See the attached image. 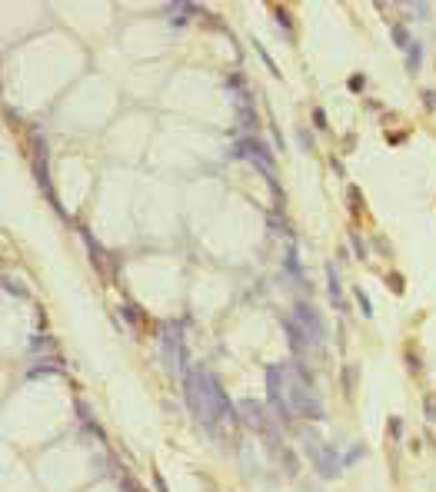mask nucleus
<instances>
[{
	"mask_svg": "<svg viewBox=\"0 0 436 492\" xmlns=\"http://www.w3.org/2000/svg\"><path fill=\"white\" fill-rule=\"evenodd\" d=\"M183 393L190 403L193 416L207 429H217V422H236V406L226 399L220 379L210 369H187L183 372Z\"/></svg>",
	"mask_w": 436,
	"mask_h": 492,
	"instance_id": "obj_1",
	"label": "nucleus"
},
{
	"mask_svg": "<svg viewBox=\"0 0 436 492\" xmlns=\"http://www.w3.org/2000/svg\"><path fill=\"white\" fill-rule=\"evenodd\" d=\"M283 372H287V399H290L293 413L306 416V419H326L323 403H320V396L313 393L306 369H303V366H296V369H287V366H283Z\"/></svg>",
	"mask_w": 436,
	"mask_h": 492,
	"instance_id": "obj_2",
	"label": "nucleus"
},
{
	"mask_svg": "<svg viewBox=\"0 0 436 492\" xmlns=\"http://www.w3.org/2000/svg\"><path fill=\"white\" fill-rule=\"evenodd\" d=\"M267 396H270V406H273L280 422H290L293 416H296L290 399H287V372L280 369V366H270L267 369Z\"/></svg>",
	"mask_w": 436,
	"mask_h": 492,
	"instance_id": "obj_3",
	"label": "nucleus"
},
{
	"mask_svg": "<svg viewBox=\"0 0 436 492\" xmlns=\"http://www.w3.org/2000/svg\"><path fill=\"white\" fill-rule=\"evenodd\" d=\"M293 319H296V326L303 329V336L310 339V346H323L326 326H323L320 313H316L310 303H296V306H293Z\"/></svg>",
	"mask_w": 436,
	"mask_h": 492,
	"instance_id": "obj_4",
	"label": "nucleus"
},
{
	"mask_svg": "<svg viewBox=\"0 0 436 492\" xmlns=\"http://www.w3.org/2000/svg\"><path fill=\"white\" fill-rule=\"evenodd\" d=\"M233 156H243L250 163H257L260 170L267 173V180H273V156H270V150L260 140H240L233 146Z\"/></svg>",
	"mask_w": 436,
	"mask_h": 492,
	"instance_id": "obj_5",
	"label": "nucleus"
},
{
	"mask_svg": "<svg viewBox=\"0 0 436 492\" xmlns=\"http://www.w3.org/2000/svg\"><path fill=\"white\" fill-rule=\"evenodd\" d=\"M163 352H167L170 366H177L180 372H187V366H183V339H180V329L173 326V323L163 326Z\"/></svg>",
	"mask_w": 436,
	"mask_h": 492,
	"instance_id": "obj_6",
	"label": "nucleus"
},
{
	"mask_svg": "<svg viewBox=\"0 0 436 492\" xmlns=\"http://www.w3.org/2000/svg\"><path fill=\"white\" fill-rule=\"evenodd\" d=\"M236 413L250 429H267V409L257 403V399H240L236 403Z\"/></svg>",
	"mask_w": 436,
	"mask_h": 492,
	"instance_id": "obj_7",
	"label": "nucleus"
},
{
	"mask_svg": "<svg viewBox=\"0 0 436 492\" xmlns=\"http://www.w3.org/2000/svg\"><path fill=\"white\" fill-rule=\"evenodd\" d=\"M316 469H320V476L323 479H333L336 472H340V466H343V459H340V452H336V446H323L320 452H316Z\"/></svg>",
	"mask_w": 436,
	"mask_h": 492,
	"instance_id": "obj_8",
	"label": "nucleus"
},
{
	"mask_svg": "<svg viewBox=\"0 0 436 492\" xmlns=\"http://www.w3.org/2000/svg\"><path fill=\"white\" fill-rule=\"evenodd\" d=\"M283 329H287V339H290V350L296 352V356H306V352H310V339L303 336V329L296 326V319L287 316L283 319Z\"/></svg>",
	"mask_w": 436,
	"mask_h": 492,
	"instance_id": "obj_9",
	"label": "nucleus"
},
{
	"mask_svg": "<svg viewBox=\"0 0 436 492\" xmlns=\"http://www.w3.org/2000/svg\"><path fill=\"white\" fill-rule=\"evenodd\" d=\"M326 283H330V303H333L336 309H343V303H340V276H336L333 263H326Z\"/></svg>",
	"mask_w": 436,
	"mask_h": 492,
	"instance_id": "obj_10",
	"label": "nucleus"
},
{
	"mask_svg": "<svg viewBox=\"0 0 436 492\" xmlns=\"http://www.w3.org/2000/svg\"><path fill=\"white\" fill-rule=\"evenodd\" d=\"M420 64H423V44H420V40H413V44H410V50H406V70H410V73H416V70H420Z\"/></svg>",
	"mask_w": 436,
	"mask_h": 492,
	"instance_id": "obj_11",
	"label": "nucleus"
},
{
	"mask_svg": "<svg viewBox=\"0 0 436 492\" xmlns=\"http://www.w3.org/2000/svg\"><path fill=\"white\" fill-rule=\"evenodd\" d=\"M83 236H87V233H83ZM87 243H90V253H93V256H90V260H93V266H97V270L107 276V256H103V250H100L93 240H90V236H87Z\"/></svg>",
	"mask_w": 436,
	"mask_h": 492,
	"instance_id": "obj_12",
	"label": "nucleus"
},
{
	"mask_svg": "<svg viewBox=\"0 0 436 492\" xmlns=\"http://www.w3.org/2000/svg\"><path fill=\"white\" fill-rule=\"evenodd\" d=\"M393 40H396V47H403V50H410V44H413V40H410V33H406V27H403V23H393Z\"/></svg>",
	"mask_w": 436,
	"mask_h": 492,
	"instance_id": "obj_13",
	"label": "nucleus"
},
{
	"mask_svg": "<svg viewBox=\"0 0 436 492\" xmlns=\"http://www.w3.org/2000/svg\"><path fill=\"white\" fill-rule=\"evenodd\" d=\"M353 389H357V366H347L343 369V393L353 396Z\"/></svg>",
	"mask_w": 436,
	"mask_h": 492,
	"instance_id": "obj_14",
	"label": "nucleus"
},
{
	"mask_svg": "<svg viewBox=\"0 0 436 492\" xmlns=\"http://www.w3.org/2000/svg\"><path fill=\"white\" fill-rule=\"evenodd\" d=\"M353 296H357V303H360V313H363V316H373V306H369V296L363 293V289H353Z\"/></svg>",
	"mask_w": 436,
	"mask_h": 492,
	"instance_id": "obj_15",
	"label": "nucleus"
},
{
	"mask_svg": "<svg viewBox=\"0 0 436 492\" xmlns=\"http://www.w3.org/2000/svg\"><path fill=\"white\" fill-rule=\"evenodd\" d=\"M3 289H7V293H17L20 299L27 296V286H20L17 280H13V276H3Z\"/></svg>",
	"mask_w": 436,
	"mask_h": 492,
	"instance_id": "obj_16",
	"label": "nucleus"
},
{
	"mask_svg": "<svg viewBox=\"0 0 436 492\" xmlns=\"http://www.w3.org/2000/svg\"><path fill=\"white\" fill-rule=\"evenodd\" d=\"M350 243H353V250H357V256H360V260H366V256H369V250H366V243L360 240V233H357V230L350 233Z\"/></svg>",
	"mask_w": 436,
	"mask_h": 492,
	"instance_id": "obj_17",
	"label": "nucleus"
},
{
	"mask_svg": "<svg viewBox=\"0 0 436 492\" xmlns=\"http://www.w3.org/2000/svg\"><path fill=\"white\" fill-rule=\"evenodd\" d=\"M347 197H350V207H353V213H360V207H363V193H360V186H350Z\"/></svg>",
	"mask_w": 436,
	"mask_h": 492,
	"instance_id": "obj_18",
	"label": "nucleus"
},
{
	"mask_svg": "<svg viewBox=\"0 0 436 492\" xmlns=\"http://www.w3.org/2000/svg\"><path fill=\"white\" fill-rule=\"evenodd\" d=\"M386 283H390V289H393L396 296H403V289H406V283H403L400 273H390V276H386Z\"/></svg>",
	"mask_w": 436,
	"mask_h": 492,
	"instance_id": "obj_19",
	"label": "nucleus"
},
{
	"mask_svg": "<svg viewBox=\"0 0 436 492\" xmlns=\"http://www.w3.org/2000/svg\"><path fill=\"white\" fill-rule=\"evenodd\" d=\"M423 409H426V419H430V422H436V396H433V393L423 399Z\"/></svg>",
	"mask_w": 436,
	"mask_h": 492,
	"instance_id": "obj_20",
	"label": "nucleus"
},
{
	"mask_svg": "<svg viewBox=\"0 0 436 492\" xmlns=\"http://www.w3.org/2000/svg\"><path fill=\"white\" fill-rule=\"evenodd\" d=\"M273 13H277V23H280V27H287V30H290V10H283V7H277Z\"/></svg>",
	"mask_w": 436,
	"mask_h": 492,
	"instance_id": "obj_21",
	"label": "nucleus"
},
{
	"mask_svg": "<svg viewBox=\"0 0 436 492\" xmlns=\"http://www.w3.org/2000/svg\"><path fill=\"white\" fill-rule=\"evenodd\" d=\"M363 87H366V80L360 77V73H353V77H350V90H353V93H360Z\"/></svg>",
	"mask_w": 436,
	"mask_h": 492,
	"instance_id": "obj_22",
	"label": "nucleus"
},
{
	"mask_svg": "<svg viewBox=\"0 0 436 492\" xmlns=\"http://www.w3.org/2000/svg\"><path fill=\"white\" fill-rule=\"evenodd\" d=\"M313 123H316V127H320V130H326V127H330V123H326V113H323V110H320V107L313 110Z\"/></svg>",
	"mask_w": 436,
	"mask_h": 492,
	"instance_id": "obj_23",
	"label": "nucleus"
},
{
	"mask_svg": "<svg viewBox=\"0 0 436 492\" xmlns=\"http://www.w3.org/2000/svg\"><path fill=\"white\" fill-rule=\"evenodd\" d=\"M360 456H363V446H353V449H350V452H347V459H343V462H347V466H350V462H357Z\"/></svg>",
	"mask_w": 436,
	"mask_h": 492,
	"instance_id": "obj_24",
	"label": "nucleus"
},
{
	"mask_svg": "<svg viewBox=\"0 0 436 492\" xmlns=\"http://www.w3.org/2000/svg\"><path fill=\"white\" fill-rule=\"evenodd\" d=\"M423 103L430 110H436V90H423Z\"/></svg>",
	"mask_w": 436,
	"mask_h": 492,
	"instance_id": "obj_25",
	"label": "nucleus"
},
{
	"mask_svg": "<svg viewBox=\"0 0 436 492\" xmlns=\"http://www.w3.org/2000/svg\"><path fill=\"white\" fill-rule=\"evenodd\" d=\"M34 350H54V339L44 336V339H34Z\"/></svg>",
	"mask_w": 436,
	"mask_h": 492,
	"instance_id": "obj_26",
	"label": "nucleus"
},
{
	"mask_svg": "<svg viewBox=\"0 0 436 492\" xmlns=\"http://www.w3.org/2000/svg\"><path fill=\"white\" fill-rule=\"evenodd\" d=\"M120 309H123V316L130 319V323H137V306L134 303H127V306H120Z\"/></svg>",
	"mask_w": 436,
	"mask_h": 492,
	"instance_id": "obj_27",
	"label": "nucleus"
},
{
	"mask_svg": "<svg viewBox=\"0 0 436 492\" xmlns=\"http://www.w3.org/2000/svg\"><path fill=\"white\" fill-rule=\"evenodd\" d=\"M406 366L413 372H420V356H413V352H406Z\"/></svg>",
	"mask_w": 436,
	"mask_h": 492,
	"instance_id": "obj_28",
	"label": "nucleus"
},
{
	"mask_svg": "<svg viewBox=\"0 0 436 492\" xmlns=\"http://www.w3.org/2000/svg\"><path fill=\"white\" fill-rule=\"evenodd\" d=\"M390 429H393V436H396V439L403 436V422H400V419H396V416H393V419H390Z\"/></svg>",
	"mask_w": 436,
	"mask_h": 492,
	"instance_id": "obj_29",
	"label": "nucleus"
},
{
	"mask_svg": "<svg viewBox=\"0 0 436 492\" xmlns=\"http://www.w3.org/2000/svg\"><path fill=\"white\" fill-rule=\"evenodd\" d=\"M300 143H303V150H310V146H313V137L306 130H300Z\"/></svg>",
	"mask_w": 436,
	"mask_h": 492,
	"instance_id": "obj_30",
	"label": "nucleus"
},
{
	"mask_svg": "<svg viewBox=\"0 0 436 492\" xmlns=\"http://www.w3.org/2000/svg\"><path fill=\"white\" fill-rule=\"evenodd\" d=\"M153 482H157V492H170V489H167V482H163V476H160V472H153Z\"/></svg>",
	"mask_w": 436,
	"mask_h": 492,
	"instance_id": "obj_31",
	"label": "nucleus"
}]
</instances>
